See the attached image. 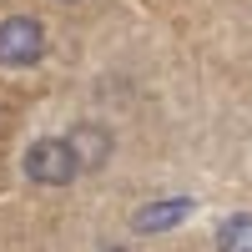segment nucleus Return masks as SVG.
<instances>
[{
    "label": "nucleus",
    "instance_id": "f257e3e1",
    "mask_svg": "<svg viewBox=\"0 0 252 252\" xmlns=\"http://www.w3.org/2000/svg\"><path fill=\"white\" fill-rule=\"evenodd\" d=\"M26 177L35 182V187H71L76 177H81V161L71 157V146H66V136H46V141H31L26 146Z\"/></svg>",
    "mask_w": 252,
    "mask_h": 252
},
{
    "label": "nucleus",
    "instance_id": "f03ea898",
    "mask_svg": "<svg viewBox=\"0 0 252 252\" xmlns=\"http://www.w3.org/2000/svg\"><path fill=\"white\" fill-rule=\"evenodd\" d=\"M40 56H46V26L35 15L0 20V66H35Z\"/></svg>",
    "mask_w": 252,
    "mask_h": 252
},
{
    "label": "nucleus",
    "instance_id": "7ed1b4c3",
    "mask_svg": "<svg viewBox=\"0 0 252 252\" xmlns=\"http://www.w3.org/2000/svg\"><path fill=\"white\" fill-rule=\"evenodd\" d=\"M187 217H192V197H161V202H146L131 217V227L146 237V232H172V227L187 222Z\"/></svg>",
    "mask_w": 252,
    "mask_h": 252
},
{
    "label": "nucleus",
    "instance_id": "20e7f679",
    "mask_svg": "<svg viewBox=\"0 0 252 252\" xmlns=\"http://www.w3.org/2000/svg\"><path fill=\"white\" fill-rule=\"evenodd\" d=\"M66 146H71V157L81 161V172H86V166H101L111 157V131H101L96 121H81V126H71Z\"/></svg>",
    "mask_w": 252,
    "mask_h": 252
},
{
    "label": "nucleus",
    "instance_id": "39448f33",
    "mask_svg": "<svg viewBox=\"0 0 252 252\" xmlns=\"http://www.w3.org/2000/svg\"><path fill=\"white\" fill-rule=\"evenodd\" d=\"M217 252H252V212H237L217 227Z\"/></svg>",
    "mask_w": 252,
    "mask_h": 252
}]
</instances>
